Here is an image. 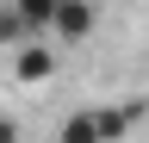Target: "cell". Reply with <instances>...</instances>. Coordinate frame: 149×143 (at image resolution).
Masks as SVG:
<instances>
[{
    "label": "cell",
    "mask_w": 149,
    "mask_h": 143,
    "mask_svg": "<svg viewBox=\"0 0 149 143\" xmlns=\"http://www.w3.org/2000/svg\"><path fill=\"white\" fill-rule=\"evenodd\" d=\"M56 62H62V56H56V44H25V50L13 56V75L25 81V87H44V81L56 75Z\"/></svg>",
    "instance_id": "obj_1"
},
{
    "label": "cell",
    "mask_w": 149,
    "mask_h": 143,
    "mask_svg": "<svg viewBox=\"0 0 149 143\" xmlns=\"http://www.w3.org/2000/svg\"><path fill=\"white\" fill-rule=\"evenodd\" d=\"M56 50H62V44H81L87 38V31H93V6H81V0H56Z\"/></svg>",
    "instance_id": "obj_2"
},
{
    "label": "cell",
    "mask_w": 149,
    "mask_h": 143,
    "mask_svg": "<svg viewBox=\"0 0 149 143\" xmlns=\"http://www.w3.org/2000/svg\"><path fill=\"white\" fill-rule=\"evenodd\" d=\"M0 143H25V131H19L13 118H0Z\"/></svg>",
    "instance_id": "obj_4"
},
{
    "label": "cell",
    "mask_w": 149,
    "mask_h": 143,
    "mask_svg": "<svg viewBox=\"0 0 149 143\" xmlns=\"http://www.w3.org/2000/svg\"><path fill=\"white\" fill-rule=\"evenodd\" d=\"M56 143H106V131H100V106H87V112H74L62 131H56Z\"/></svg>",
    "instance_id": "obj_3"
}]
</instances>
